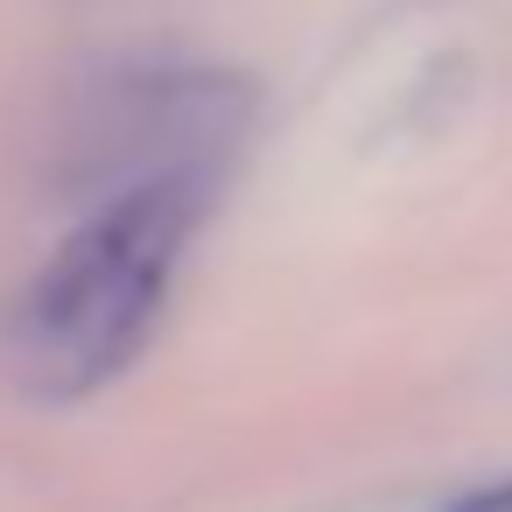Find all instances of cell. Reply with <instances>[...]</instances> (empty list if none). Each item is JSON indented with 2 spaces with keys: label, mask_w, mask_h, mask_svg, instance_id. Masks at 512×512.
<instances>
[{
  "label": "cell",
  "mask_w": 512,
  "mask_h": 512,
  "mask_svg": "<svg viewBox=\"0 0 512 512\" xmlns=\"http://www.w3.org/2000/svg\"><path fill=\"white\" fill-rule=\"evenodd\" d=\"M218 162L155 169L85 211L0 316V365L43 407L106 393L155 337L169 288L211 218Z\"/></svg>",
  "instance_id": "cell-1"
},
{
  "label": "cell",
  "mask_w": 512,
  "mask_h": 512,
  "mask_svg": "<svg viewBox=\"0 0 512 512\" xmlns=\"http://www.w3.org/2000/svg\"><path fill=\"white\" fill-rule=\"evenodd\" d=\"M435 512H512V477H491V484H470L456 498H442Z\"/></svg>",
  "instance_id": "cell-2"
}]
</instances>
